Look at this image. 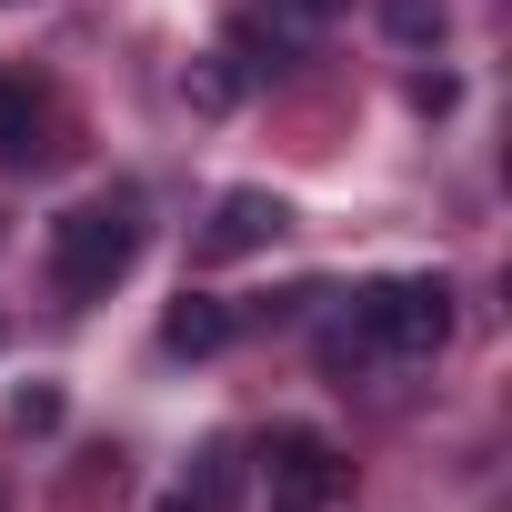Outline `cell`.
<instances>
[{"label": "cell", "mask_w": 512, "mask_h": 512, "mask_svg": "<svg viewBox=\"0 0 512 512\" xmlns=\"http://www.w3.org/2000/svg\"><path fill=\"white\" fill-rule=\"evenodd\" d=\"M181 101H191V111H231V101H241V71H231V51H211V61H191V81H181Z\"/></svg>", "instance_id": "cell-8"}, {"label": "cell", "mask_w": 512, "mask_h": 512, "mask_svg": "<svg viewBox=\"0 0 512 512\" xmlns=\"http://www.w3.org/2000/svg\"><path fill=\"white\" fill-rule=\"evenodd\" d=\"M282 221H292V211H282V191H221V201H211V221H201V262H241V251H262Z\"/></svg>", "instance_id": "cell-4"}, {"label": "cell", "mask_w": 512, "mask_h": 512, "mask_svg": "<svg viewBox=\"0 0 512 512\" xmlns=\"http://www.w3.org/2000/svg\"><path fill=\"white\" fill-rule=\"evenodd\" d=\"M151 512H201V502H191V492H161V502H151Z\"/></svg>", "instance_id": "cell-12"}, {"label": "cell", "mask_w": 512, "mask_h": 512, "mask_svg": "<svg viewBox=\"0 0 512 512\" xmlns=\"http://www.w3.org/2000/svg\"><path fill=\"white\" fill-rule=\"evenodd\" d=\"M272 11H282V21H302V31H312V21H332V11H342V0H272Z\"/></svg>", "instance_id": "cell-11"}, {"label": "cell", "mask_w": 512, "mask_h": 512, "mask_svg": "<svg viewBox=\"0 0 512 512\" xmlns=\"http://www.w3.org/2000/svg\"><path fill=\"white\" fill-rule=\"evenodd\" d=\"M442 342H452V282H442V272H402V282L352 292V322L322 332V362H332V372H362V362H432Z\"/></svg>", "instance_id": "cell-1"}, {"label": "cell", "mask_w": 512, "mask_h": 512, "mask_svg": "<svg viewBox=\"0 0 512 512\" xmlns=\"http://www.w3.org/2000/svg\"><path fill=\"white\" fill-rule=\"evenodd\" d=\"M382 31H392L402 51H432V41H442V0H382Z\"/></svg>", "instance_id": "cell-9"}, {"label": "cell", "mask_w": 512, "mask_h": 512, "mask_svg": "<svg viewBox=\"0 0 512 512\" xmlns=\"http://www.w3.org/2000/svg\"><path fill=\"white\" fill-rule=\"evenodd\" d=\"M161 342H171V352H191V362H201V352H221V342H231V302L181 292V302L161 312Z\"/></svg>", "instance_id": "cell-5"}, {"label": "cell", "mask_w": 512, "mask_h": 512, "mask_svg": "<svg viewBox=\"0 0 512 512\" xmlns=\"http://www.w3.org/2000/svg\"><path fill=\"white\" fill-rule=\"evenodd\" d=\"M131 262H141V191H91L51 221V292L61 302H101Z\"/></svg>", "instance_id": "cell-2"}, {"label": "cell", "mask_w": 512, "mask_h": 512, "mask_svg": "<svg viewBox=\"0 0 512 512\" xmlns=\"http://www.w3.org/2000/svg\"><path fill=\"white\" fill-rule=\"evenodd\" d=\"M262 482H272V512H342V492H352L342 452L322 432H302V422H282L262 442Z\"/></svg>", "instance_id": "cell-3"}, {"label": "cell", "mask_w": 512, "mask_h": 512, "mask_svg": "<svg viewBox=\"0 0 512 512\" xmlns=\"http://www.w3.org/2000/svg\"><path fill=\"white\" fill-rule=\"evenodd\" d=\"M181 492H191L201 512H231V502H241V442H201V452H191V482H181Z\"/></svg>", "instance_id": "cell-7"}, {"label": "cell", "mask_w": 512, "mask_h": 512, "mask_svg": "<svg viewBox=\"0 0 512 512\" xmlns=\"http://www.w3.org/2000/svg\"><path fill=\"white\" fill-rule=\"evenodd\" d=\"M11 422H31V432H41V422H61V392H21V402H11Z\"/></svg>", "instance_id": "cell-10"}, {"label": "cell", "mask_w": 512, "mask_h": 512, "mask_svg": "<svg viewBox=\"0 0 512 512\" xmlns=\"http://www.w3.org/2000/svg\"><path fill=\"white\" fill-rule=\"evenodd\" d=\"M41 151H51V141H41V91H31L21 71H0V161L21 171V161H41Z\"/></svg>", "instance_id": "cell-6"}]
</instances>
